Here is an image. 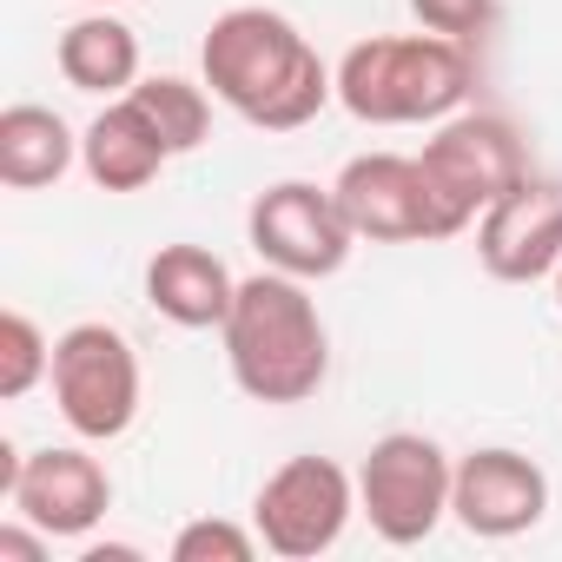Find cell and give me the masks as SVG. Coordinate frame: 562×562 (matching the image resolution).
Instances as JSON below:
<instances>
[{
	"label": "cell",
	"mask_w": 562,
	"mask_h": 562,
	"mask_svg": "<svg viewBox=\"0 0 562 562\" xmlns=\"http://www.w3.org/2000/svg\"><path fill=\"white\" fill-rule=\"evenodd\" d=\"M74 159H80V139L54 106L21 100L0 113V186H14V192L60 186L74 172Z\"/></svg>",
	"instance_id": "cell-16"
},
{
	"label": "cell",
	"mask_w": 562,
	"mask_h": 562,
	"mask_svg": "<svg viewBox=\"0 0 562 562\" xmlns=\"http://www.w3.org/2000/svg\"><path fill=\"white\" fill-rule=\"evenodd\" d=\"M351 516H358V476L338 457H292L251 496V529L265 555H285V562H312L338 549Z\"/></svg>",
	"instance_id": "cell-6"
},
{
	"label": "cell",
	"mask_w": 562,
	"mask_h": 562,
	"mask_svg": "<svg viewBox=\"0 0 562 562\" xmlns=\"http://www.w3.org/2000/svg\"><path fill=\"white\" fill-rule=\"evenodd\" d=\"M54 67L74 93H100V100H120L139 87V34L120 21V14H87L60 34L54 47Z\"/></svg>",
	"instance_id": "cell-15"
},
{
	"label": "cell",
	"mask_w": 562,
	"mask_h": 562,
	"mask_svg": "<svg viewBox=\"0 0 562 562\" xmlns=\"http://www.w3.org/2000/svg\"><path fill=\"white\" fill-rule=\"evenodd\" d=\"M232 384L251 404H305L331 378V331L318 318V299L292 271H251L238 278V299L218 325Z\"/></svg>",
	"instance_id": "cell-2"
},
{
	"label": "cell",
	"mask_w": 562,
	"mask_h": 562,
	"mask_svg": "<svg viewBox=\"0 0 562 562\" xmlns=\"http://www.w3.org/2000/svg\"><path fill=\"white\" fill-rule=\"evenodd\" d=\"M54 378V345L27 312H0V397L21 404L27 391H41Z\"/></svg>",
	"instance_id": "cell-18"
},
{
	"label": "cell",
	"mask_w": 562,
	"mask_h": 562,
	"mask_svg": "<svg viewBox=\"0 0 562 562\" xmlns=\"http://www.w3.org/2000/svg\"><path fill=\"white\" fill-rule=\"evenodd\" d=\"M417 159H424V172L437 179V192L450 199V212H457L463 225H476L509 186L529 179L522 133H516L503 113H470V106L450 113V120H437Z\"/></svg>",
	"instance_id": "cell-9"
},
{
	"label": "cell",
	"mask_w": 562,
	"mask_h": 562,
	"mask_svg": "<svg viewBox=\"0 0 562 562\" xmlns=\"http://www.w3.org/2000/svg\"><path fill=\"white\" fill-rule=\"evenodd\" d=\"M133 555H139L133 542H93V549H87L80 562H133Z\"/></svg>",
	"instance_id": "cell-21"
},
{
	"label": "cell",
	"mask_w": 562,
	"mask_h": 562,
	"mask_svg": "<svg viewBox=\"0 0 562 562\" xmlns=\"http://www.w3.org/2000/svg\"><path fill=\"white\" fill-rule=\"evenodd\" d=\"M411 14L424 21V34L443 41H476L496 21V0H411Z\"/></svg>",
	"instance_id": "cell-20"
},
{
	"label": "cell",
	"mask_w": 562,
	"mask_h": 562,
	"mask_svg": "<svg viewBox=\"0 0 562 562\" xmlns=\"http://www.w3.org/2000/svg\"><path fill=\"white\" fill-rule=\"evenodd\" d=\"M126 100L153 120V133L172 146V159H179V153H199L205 133H212V100H205V87H192V80H179V74H153V80H139Z\"/></svg>",
	"instance_id": "cell-17"
},
{
	"label": "cell",
	"mask_w": 562,
	"mask_h": 562,
	"mask_svg": "<svg viewBox=\"0 0 562 562\" xmlns=\"http://www.w3.org/2000/svg\"><path fill=\"white\" fill-rule=\"evenodd\" d=\"M450 483L457 463L437 437L424 430H391L371 443V457L358 463V516L391 542V549H417L437 536V522L450 516Z\"/></svg>",
	"instance_id": "cell-5"
},
{
	"label": "cell",
	"mask_w": 562,
	"mask_h": 562,
	"mask_svg": "<svg viewBox=\"0 0 562 562\" xmlns=\"http://www.w3.org/2000/svg\"><path fill=\"white\" fill-rule=\"evenodd\" d=\"M258 549H265L258 529H245L232 516H192L172 536V562H251Z\"/></svg>",
	"instance_id": "cell-19"
},
{
	"label": "cell",
	"mask_w": 562,
	"mask_h": 562,
	"mask_svg": "<svg viewBox=\"0 0 562 562\" xmlns=\"http://www.w3.org/2000/svg\"><path fill=\"white\" fill-rule=\"evenodd\" d=\"M93 8H120V0H93Z\"/></svg>",
	"instance_id": "cell-23"
},
{
	"label": "cell",
	"mask_w": 562,
	"mask_h": 562,
	"mask_svg": "<svg viewBox=\"0 0 562 562\" xmlns=\"http://www.w3.org/2000/svg\"><path fill=\"white\" fill-rule=\"evenodd\" d=\"M476 93L470 41L443 34H371L338 60V106L358 126H437Z\"/></svg>",
	"instance_id": "cell-3"
},
{
	"label": "cell",
	"mask_w": 562,
	"mask_h": 562,
	"mask_svg": "<svg viewBox=\"0 0 562 562\" xmlns=\"http://www.w3.org/2000/svg\"><path fill=\"white\" fill-rule=\"evenodd\" d=\"M245 232H251V251L271 265V271H292V278H338L351 265V218L338 205L331 186H312V179H278L251 199L245 212Z\"/></svg>",
	"instance_id": "cell-8"
},
{
	"label": "cell",
	"mask_w": 562,
	"mask_h": 562,
	"mask_svg": "<svg viewBox=\"0 0 562 562\" xmlns=\"http://www.w3.org/2000/svg\"><path fill=\"white\" fill-rule=\"evenodd\" d=\"M476 265L496 285H536L562 265V186L555 179H522L509 186L483 218H476Z\"/></svg>",
	"instance_id": "cell-12"
},
{
	"label": "cell",
	"mask_w": 562,
	"mask_h": 562,
	"mask_svg": "<svg viewBox=\"0 0 562 562\" xmlns=\"http://www.w3.org/2000/svg\"><path fill=\"white\" fill-rule=\"evenodd\" d=\"M80 166L100 192H146L166 166H172V146L153 133V120L120 93L100 106V120L80 133Z\"/></svg>",
	"instance_id": "cell-14"
},
{
	"label": "cell",
	"mask_w": 562,
	"mask_h": 562,
	"mask_svg": "<svg viewBox=\"0 0 562 562\" xmlns=\"http://www.w3.org/2000/svg\"><path fill=\"white\" fill-rule=\"evenodd\" d=\"M338 205L351 218L358 238L371 245H430V238H457L470 232L450 199L437 192V179L424 172L417 153H358L345 172H338Z\"/></svg>",
	"instance_id": "cell-7"
},
{
	"label": "cell",
	"mask_w": 562,
	"mask_h": 562,
	"mask_svg": "<svg viewBox=\"0 0 562 562\" xmlns=\"http://www.w3.org/2000/svg\"><path fill=\"white\" fill-rule=\"evenodd\" d=\"M450 516L483 536V542H509L529 536L549 516V476L536 457L509 450V443H483L470 457H457V483H450Z\"/></svg>",
	"instance_id": "cell-11"
},
{
	"label": "cell",
	"mask_w": 562,
	"mask_h": 562,
	"mask_svg": "<svg viewBox=\"0 0 562 562\" xmlns=\"http://www.w3.org/2000/svg\"><path fill=\"white\" fill-rule=\"evenodd\" d=\"M549 285H555V312H562V265H555V278H549Z\"/></svg>",
	"instance_id": "cell-22"
},
{
	"label": "cell",
	"mask_w": 562,
	"mask_h": 562,
	"mask_svg": "<svg viewBox=\"0 0 562 562\" xmlns=\"http://www.w3.org/2000/svg\"><path fill=\"white\" fill-rule=\"evenodd\" d=\"M54 404L67 417L74 437L87 443H113L139 424V397H146V378H139V351L120 325H74L54 338Z\"/></svg>",
	"instance_id": "cell-4"
},
{
	"label": "cell",
	"mask_w": 562,
	"mask_h": 562,
	"mask_svg": "<svg viewBox=\"0 0 562 562\" xmlns=\"http://www.w3.org/2000/svg\"><path fill=\"white\" fill-rule=\"evenodd\" d=\"M199 74L258 133H299L338 100V74L278 8H225L199 41Z\"/></svg>",
	"instance_id": "cell-1"
},
{
	"label": "cell",
	"mask_w": 562,
	"mask_h": 562,
	"mask_svg": "<svg viewBox=\"0 0 562 562\" xmlns=\"http://www.w3.org/2000/svg\"><path fill=\"white\" fill-rule=\"evenodd\" d=\"M238 299V278L212 245H159L146 258V305L179 331H218Z\"/></svg>",
	"instance_id": "cell-13"
},
{
	"label": "cell",
	"mask_w": 562,
	"mask_h": 562,
	"mask_svg": "<svg viewBox=\"0 0 562 562\" xmlns=\"http://www.w3.org/2000/svg\"><path fill=\"white\" fill-rule=\"evenodd\" d=\"M8 503H14V516H27V522L47 529L54 542H74V536H87V529L106 522V509H113V476H106V463H100L93 450H80V443H47V450L21 457V470H14V483H8Z\"/></svg>",
	"instance_id": "cell-10"
}]
</instances>
